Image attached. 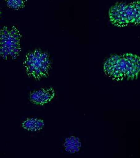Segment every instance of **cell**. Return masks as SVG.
Instances as JSON below:
<instances>
[{
  "instance_id": "cell-1",
  "label": "cell",
  "mask_w": 140,
  "mask_h": 158,
  "mask_svg": "<svg viewBox=\"0 0 140 158\" xmlns=\"http://www.w3.org/2000/svg\"><path fill=\"white\" fill-rule=\"evenodd\" d=\"M103 70L113 80H134L140 77V57L131 53L113 55L105 62Z\"/></svg>"
},
{
  "instance_id": "cell-2",
  "label": "cell",
  "mask_w": 140,
  "mask_h": 158,
  "mask_svg": "<svg viewBox=\"0 0 140 158\" xmlns=\"http://www.w3.org/2000/svg\"><path fill=\"white\" fill-rule=\"evenodd\" d=\"M109 17L112 24L117 27L140 26V0L115 3L109 9Z\"/></svg>"
},
{
  "instance_id": "cell-3",
  "label": "cell",
  "mask_w": 140,
  "mask_h": 158,
  "mask_svg": "<svg viewBox=\"0 0 140 158\" xmlns=\"http://www.w3.org/2000/svg\"><path fill=\"white\" fill-rule=\"evenodd\" d=\"M25 74L35 81H40L50 76L52 63L49 54L40 49L28 53L23 62Z\"/></svg>"
},
{
  "instance_id": "cell-4",
  "label": "cell",
  "mask_w": 140,
  "mask_h": 158,
  "mask_svg": "<svg viewBox=\"0 0 140 158\" xmlns=\"http://www.w3.org/2000/svg\"><path fill=\"white\" fill-rule=\"evenodd\" d=\"M21 35L15 27H4L0 30V56L4 60L16 59L21 52Z\"/></svg>"
},
{
  "instance_id": "cell-5",
  "label": "cell",
  "mask_w": 140,
  "mask_h": 158,
  "mask_svg": "<svg viewBox=\"0 0 140 158\" xmlns=\"http://www.w3.org/2000/svg\"><path fill=\"white\" fill-rule=\"evenodd\" d=\"M56 97V92L52 87H45L30 92L29 100L33 104L43 106L52 102Z\"/></svg>"
},
{
  "instance_id": "cell-6",
  "label": "cell",
  "mask_w": 140,
  "mask_h": 158,
  "mask_svg": "<svg viewBox=\"0 0 140 158\" xmlns=\"http://www.w3.org/2000/svg\"><path fill=\"white\" fill-rule=\"evenodd\" d=\"M45 122L41 118H29L22 122L21 127L25 130L38 132L42 131L44 128Z\"/></svg>"
},
{
  "instance_id": "cell-7",
  "label": "cell",
  "mask_w": 140,
  "mask_h": 158,
  "mask_svg": "<svg viewBox=\"0 0 140 158\" xmlns=\"http://www.w3.org/2000/svg\"><path fill=\"white\" fill-rule=\"evenodd\" d=\"M65 151L70 153H75L79 152L81 147L79 139L75 136H71L65 140L63 143Z\"/></svg>"
},
{
  "instance_id": "cell-8",
  "label": "cell",
  "mask_w": 140,
  "mask_h": 158,
  "mask_svg": "<svg viewBox=\"0 0 140 158\" xmlns=\"http://www.w3.org/2000/svg\"><path fill=\"white\" fill-rule=\"evenodd\" d=\"M7 6L14 9H21L25 6L26 0H6Z\"/></svg>"
}]
</instances>
